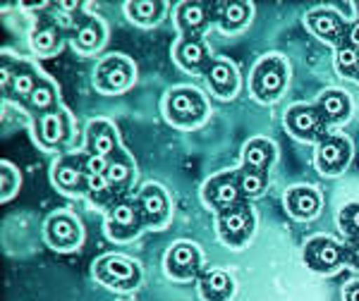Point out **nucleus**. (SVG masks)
I'll list each match as a JSON object with an SVG mask.
<instances>
[{
	"instance_id": "obj_1",
	"label": "nucleus",
	"mask_w": 359,
	"mask_h": 301,
	"mask_svg": "<svg viewBox=\"0 0 359 301\" xmlns=\"http://www.w3.org/2000/svg\"><path fill=\"white\" fill-rule=\"evenodd\" d=\"M285 86V65L278 57H266L254 72V91L259 98H276Z\"/></svg>"
},
{
	"instance_id": "obj_2",
	"label": "nucleus",
	"mask_w": 359,
	"mask_h": 301,
	"mask_svg": "<svg viewBox=\"0 0 359 301\" xmlns=\"http://www.w3.org/2000/svg\"><path fill=\"white\" fill-rule=\"evenodd\" d=\"M96 275L101 277L103 282H108V285L123 287V289L135 287L139 282V268L135 263H130L127 258H120V256H106L103 260H98Z\"/></svg>"
},
{
	"instance_id": "obj_3",
	"label": "nucleus",
	"mask_w": 359,
	"mask_h": 301,
	"mask_svg": "<svg viewBox=\"0 0 359 301\" xmlns=\"http://www.w3.org/2000/svg\"><path fill=\"white\" fill-rule=\"evenodd\" d=\"M168 113L180 125H192L204 118V101L196 91L180 89L168 98Z\"/></svg>"
},
{
	"instance_id": "obj_4",
	"label": "nucleus",
	"mask_w": 359,
	"mask_h": 301,
	"mask_svg": "<svg viewBox=\"0 0 359 301\" xmlns=\"http://www.w3.org/2000/svg\"><path fill=\"white\" fill-rule=\"evenodd\" d=\"M218 227H221V234L225 241H230V244H242V241L252 234L254 218L245 206L225 208L221 213V220H218Z\"/></svg>"
},
{
	"instance_id": "obj_5",
	"label": "nucleus",
	"mask_w": 359,
	"mask_h": 301,
	"mask_svg": "<svg viewBox=\"0 0 359 301\" xmlns=\"http://www.w3.org/2000/svg\"><path fill=\"white\" fill-rule=\"evenodd\" d=\"M340 260H343V248L331 239L318 237V239L309 241V246H306V263L314 270L326 273V270H333L335 265H340Z\"/></svg>"
},
{
	"instance_id": "obj_6",
	"label": "nucleus",
	"mask_w": 359,
	"mask_h": 301,
	"mask_svg": "<svg viewBox=\"0 0 359 301\" xmlns=\"http://www.w3.org/2000/svg\"><path fill=\"white\" fill-rule=\"evenodd\" d=\"M287 127L302 139H314L323 132V115L316 108L297 106L287 113Z\"/></svg>"
},
{
	"instance_id": "obj_7",
	"label": "nucleus",
	"mask_w": 359,
	"mask_h": 301,
	"mask_svg": "<svg viewBox=\"0 0 359 301\" xmlns=\"http://www.w3.org/2000/svg\"><path fill=\"white\" fill-rule=\"evenodd\" d=\"M350 160V144L345 139L331 136L318 146V167L323 172H338Z\"/></svg>"
},
{
	"instance_id": "obj_8",
	"label": "nucleus",
	"mask_w": 359,
	"mask_h": 301,
	"mask_svg": "<svg viewBox=\"0 0 359 301\" xmlns=\"http://www.w3.org/2000/svg\"><path fill=\"white\" fill-rule=\"evenodd\" d=\"M132 79V67L130 62L120 60V57H111L98 67V84L106 91H120L130 84Z\"/></svg>"
},
{
	"instance_id": "obj_9",
	"label": "nucleus",
	"mask_w": 359,
	"mask_h": 301,
	"mask_svg": "<svg viewBox=\"0 0 359 301\" xmlns=\"http://www.w3.org/2000/svg\"><path fill=\"white\" fill-rule=\"evenodd\" d=\"M306 24L311 27V31L316 36L326 38V41H338V38L345 36V24L338 15L331 13V10H316L306 17Z\"/></svg>"
},
{
	"instance_id": "obj_10",
	"label": "nucleus",
	"mask_w": 359,
	"mask_h": 301,
	"mask_svg": "<svg viewBox=\"0 0 359 301\" xmlns=\"http://www.w3.org/2000/svg\"><path fill=\"white\" fill-rule=\"evenodd\" d=\"M240 192H242L240 182H237L233 175H223L208 184L206 196H208V201H213L216 206L233 208L237 204V199H240Z\"/></svg>"
},
{
	"instance_id": "obj_11",
	"label": "nucleus",
	"mask_w": 359,
	"mask_h": 301,
	"mask_svg": "<svg viewBox=\"0 0 359 301\" xmlns=\"http://www.w3.org/2000/svg\"><path fill=\"white\" fill-rule=\"evenodd\" d=\"M196 265H199V253H196V248L189 244H177L170 248V253H168V270L177 277L194 275Z\"/></svg>"
},
{
	"instance_id": "obj_12",
	"label": "nucleus",
	"mask_w": 359,
	"mask_h": 301,
	"mask_svg": "<svg viewBox=\"0 0 359 301\" xmlns=\"http://www.w3.org/2000/svg\"><path fill=\"white\" fill-rule=\"evenodd\" d=\"M48 239L53 246H74L79 239V230H77V223H74L69 216H55L50 218L48 223Z\"/></svg>"
},
{
	"instance_id": "obj_13",
	"label": "nucleus",
	"mask_w": 359,
	"mask_h": 301,
	"mask_svg": "<svg viewBox=\"0 0 359 301\" xmlns=\"http://www.w3.org/2000/svg\"><path fill=\"white\" fill-rule=\"evenodd\" d=\"M318 194L314 189H306V187H299V189H292L290 194H287V208H290V213L294 218H311L316 216L318 211Z\"/></svg>"
},
{
	"instance_id": "obj_14",
	"label": "nucleus",
	"mask_w": 359,
	"mask_h": 301,
	"mask_svg": "<svg viewBox=\"0 0 359 301\" xmlns=\"http://www.w3.org/2000/svg\"><path fill=\"white\" fill-rule=\"evenodd\" d=\"M208 82H211V86L221 96H230L237 86V74L228 62L221 60V62H213V65L208 67Z\"/></svg>"
},
{
	"instance_id": "obj_15",
	"label": "nucleus",
	"mask_w": 359,
	"mask_h": 301,
	"mask_svg": "<svg viewBox=\"0 0 359 301\" xmlns=\"http://www.w3.org/2000/svg\"><path fill=\"white\" fill-rule=\"evenodd\" d=\"M201 292H204V297L208 301H223L233 292V282H230V277L221 273V270H211V273H206L204 280H201Z\"/></svg>"
},
{
	"instance_id": "obj_16",
	"label": "nucleus",
	"mask_w": 359,
	"mask_h": 301,
	"mask_svg": "<svg viewBox=\"0 0 359 301\" xmlns=\"http://www.w3.org/2000/svg\"><path fill=\"white\" fill-rule=\"evenodd\" d=\"M111 225H113V232L120 237H127L137 230L139 225V213L137 208L132 204H118L113 208L111 213Z\"/></svg>"
},
{
	"instance_id": "obj_17",
	"label": "nucleus",
	"mask_w": 359,
	"mask_h": 301,
	"mask_svg": "<svg viewBox=\"0 0 359 301\" xmlns=\"http://www.w3.org/2000/svg\"><path fill=\"white\" fill-rule=\"evenodd\" d=\"M273 158V146L264 139H257V141H249L245 148V165L247 170H257L262 172L266 165Z\"/></svg>"
},
{
	"instance_id": "obj_18",
	"label": "nucleus",
	"mask_w": 359,
	"mask_h": 301,
	"mask_svg": "<svg viewBox=\"0 0 359 301\" xmlns=\"http://www.w3.org/2000/svg\"><path fill=\"white\" fill-rule=\"evenodd\" d=\"M142 211H144V216H147L149 220H154V223L163 220L165 213H168L165 194L161 192L158 187H147L142 192Z\"/></svg>"
},
{
	"instance_id": "obj_19",
	"label": "nucleus",
	"mask_w": 359,
	"mask_h": 301,
	"mask_svg": "<svg viewBox=\"0 0 359 301\" xmlns=\"http://www.w3.org/2000/svg\"><path fill=\"white\" fill-rule=\"evenodd\" d=\"M318 110L326 120H343L350 110V101H347L345 94L340 91H326L321 96V103H318Z\"/></svg>"
},
{
	"instance_id": "obj_20",
	"label": "nucleus",
	"mask_w": 359,
	"mask_h": 301,
	"mask_svg": "<svg viewBox=\"0 0 359 301\" xmlns=\"http://www.w3.org/2000/svg\"><path fill=\"white\" fill-rule=\"evenodd\" d=\"M89 144L96 155H103V158H106V155L113 153V148H115L113 130L106 122H94L91 125V132H89Z\"/></svg>"
},
{
	"instance_id": "obj_21",
	"label": "nucleus",
	"mask_w": 359,
	"mask_h": 301,
	"mask_svg": "<svg viewBox=\"0 0 359 301\" xmlns=\"http://www.w3.org/2000/svg\"><path fill=\"white\" fill-rule=\"evenodd\" d=\"M177 20H180V27H182V29H187V31H196V29H201V27H204V22H206L204 5H199V3L180 5Z\"/></svg>"
},
{
	"instance_id": "obj_22",
	"label": "nucleus",
	"mask_w": 359,
	"mask_h": 301,
	"mask_svg": "<svg viewBox=\"0 0 359 301\" xmlns=\"http://www.w3.org/2000/svg\"><path fill=\"white\" fill-rule=\"evenodd\" d=\"M177 60H180V65L187 67V69L201 67V62L206 60L204 46H201L199 41H182L177 48Z\"/></svg>"
},
{
	"instance_id": "obj_23",
	"label": "nucleus",
	"mask_w": 359,
	"mask_h": 301,
	"mask_svg": "<svg viewBox=\"0 0 359 301\" xmlns=\"http://www.w3.org/2000/svg\"><path fill=\"white\" fill-rule=\"evenodd\" d=\"M55 184L62 189H77L79 182H82V170L72 163H57L53 170Z\"/></svg>"
},
{
	"instance_id": "obj_24",
	"label": "nucleus",
	"mask_w": 359,
	"mask_h": 301,
	"mask_svg": "<svg viewBox=\"0 0 359 301\" xmlns=\"http://www.w3.org/2000/svg\"><path fill=\"white\" fill-rule=\"evenodd\" d=\"M41 136L46 144H57L62 136H65V122H62L60 115H46L41 122Z\"/></svg>"
},
{
	"instance_id": "obj_25",
	"label": "nucleus",
	"mask_w": 359,
	"mask_h": 301,
	"mask_svg": "<svg viewBox=\"0 0 359 301\" xmlns=\"http://www.w3.org/2000/svg\"><path fill=\"white\" fill-rule=\"evenodd\" d=\"M247 15H249V8L245 3H228L223 8V15H221V20H223V27L225 29H237V27H242L247 22Z\"/></svg>"
},
{
	"instance_id": "obj_26",
	"label": "nucleus",
	"mask_w": 359,
	"mask_h": 301,
	"mask_svg": "<svg viewBox=\"0 0 359 301\" xmlns=\"http://www.w3.org/2000/svg\"><path fill=\"white\" fill-rule=\"evenodd\" d=\"M101 36H103L101 27H98L96 22H86V24L79 27V31H77V46L84 50H91L101 43Z\"/></svg>"
},
{
	"instance_id": "obj_27",
	"label": "nucleus",
	"mask_w": 359,
	"mask_h": 301,
	"mask_svg": "<svg viewBox=\"0 0 359 301\" xmlns=\"http://www.w3.org/2000/svg\"><path fill=\"white\" fill-rule=\"evenodd\" d=\"M161 13V5L154 3V0H137V3H130V15L139 22H154Z\"/></svg>"
},
{
	"instance_id": "obj_28",
	"label": "nucleus",
	"mask_w": 359,
	"mask_h": 301,
	"mask_svg": "<svg viewBox=\"0 0 359 301\" xmlns=\"http://www.w3.org/2000/svg\"><path fill=\"white\" fill-rule=\"evenodd\" d=\"M237 182H240V189H242L245 194L257 196V194H262V192H264L266 179H264L262 172H257V170H245L240 177H237Z\"/></svg>"
},
{
	"instance_id": "obj_29",
	"label": "nucleus",
	"mask_w": 359,
	"mask_h": 301,
	"mask_svg": "<svg viewBox=\"0 0 359 301\" xmlns=\"http://www.w3.org/2000/svg\"><path fill=\"white\" fill-rule=\"evenodd\" d=\"M57 46V34L53 27H41L34 31V48L39 53H50Z\"/></svg>"
},
{
	"instance_id": "obj_30",
	"label": "nucleus",
	"mask_w": 359,
	"mask_h": 301,
	"mask_svg": "<svg viewBox=\"0 0 359 301\" xmlns=\"http://www.w3.org/2000/svg\"><path fill=\"white\" fill-rule=\"evenodd\" d=\"M359 65V50L352 48V46H343L338 50V69L343 74H355Z\"/></svg>"
},
{
	"instance_id": "obj_31",
	"label": "nucleus",
	"mask_w": 359,
	"mask_h": 301,
	"mask_svg": "<svg viewBox=\"0 0 359 301\" xmlns=\"http://www.w3.org/2000/svg\"><path fill=\"white\" fill-rule=\"evenodd\" d=\"M106 179L111 184H125L127 179H130V165H127L125 160H113V163H108Z\"/></svg>"
},
{
	"instance_id": "obj_32",
	"label": "nucleus",
	"mask_w": 359,
	"mask_h": 301,
	"mask_svg": "<svg viewBox=\"0 0 359 301\" xmlns=\"http://www.w3.org/2000/svg\"><path fill=\"white\" fill-rule=\"evenodd\" d=\"M34 89H36V82H34L32 72H17L13 77V91L20 96H32Z\"/></svg>"
},
{
	"instance_id": "obj_33",
	"label": "nucleus",
	"mask_w": 359,
	"mask_h": 301,
	"mask_svg": "<svg viewBox=\"0 0 359 301\" xmlns=\"http://www.w3.org/2000/svg\"><path fill=\"white\" fill-rule=\"evenodd\" d=\"M32 103H34V108H39V110L50 108L53 106V89H50L48 84H39L32 94Z\"/></svg>"
},
{
	"instance_id": "obj_34",
	"label": "nucleus",
	"mask_w": 359,
	"mask_h": 301,
	"mask_svg": "<svg viewBox=\"0 0 359 301\" xmlns=\"http://www.w3.org/2000/svg\"><path fill=\"white\" fill-rule=\"evenodd\" d=\"M15 187H17V177H15L13 167L3 165V172H0V192H3V199H8V196L15 192Z\"/></svg>"
},
{
	"instance_id": "obj_35",
	"label": "nucleus",
	"mask_w": 359,
	"mask_h": 301,
	"mask_svg": "<svg viewBox=\"0 0 359 301\" xmlns=\"http://www.w3.org/2000/svg\"><path fill=\"white\" fill-rule=\"evenodd\" d=\"M343 227L345 232L359 234V206H350L343 211Z\"/></svg>"
},
{
	"instance_id": "obj_36",
	"label": "nucleus",
	"mask_w": 359,
	"mask_h": 301,
	"mask_svg": "<svg viewBox=\"0 0 359 301\" xmlns=\"http://www.w3.org/2000/svg\"><path fill=\"white\" fill-rule=\"evenodd\" d=\"M86 175H106V170H108V163L103 160V155H91V158H86Z\"/></svg>"
},
{
	"instance_id": "obj_37",
	"label": "nucleus",
	"mask_w": 359,
	"mask_h": 301,
	"mask_svg": "<svg viewBox=\"0 0 359 301\" xmlns=\"http://www.w3.org/2000/svg\"><path fill=\"white\" fill-rule=\"evenodd\" d=\"M86 184H89L91 192H106L111 182L106 179V175H86Z\"/></svg>"
},
{
	"instance_id": "obj_38",
	"label": "nucleus",
	"mask_w": 359,
	"mask_h": 301,
	"mask_svg": "<svg viewBox=\"0 0 359 301\" xmlns=\"http://www.w3.org/2000/svg\"><path fill=\"white\" fill-rule=\"evenodd\" d=\"M347 36H350V46H352V48H357V50H359V22H355V24L350 27Z\"/></svg>"
},
{
	"instance_id": "obj_39",
	"label": "nucleus",
	"mask_w": 359,
	"mask_h": 301,
	"mask_svg": "<svg viewBox=\"0 0 359 301\" xmlns=\"http://www.w3.org/2000/svg\"><path fill=\"white\" fill-rule=\"evenodd\" d=\"M345 299H347V301H359V285H352L350 289H347Z\"/></svg>"
},
{
	"instance_id": "obj_40",
	"label": "nucleus",
	"mask_w": 359,
	"mask_h": 301,
	"mask_svg": "<svg viewBox=\"0 0 359 301\" xmlns=\"http://www.w3.org/2000/svg\"><path fill=\"white\" fill-rule=\"evenodd\" d=\"M350 256H352V263L359 265V241H357L355 246H352V253H350Z\"/></svg>"
},
{
	"instance_id": "obj_41",
	"label": "nucleus",
	"mask_w": 359,
	"mask_h": 301,
	"mask_svg": "<svg viewBox=\"0 0 359 301\" xmlns=\"http://www.w3.org/2000/svg\"><path fill=\"white\" fill-rule=\"evenodd\" d=\"M355 77L359 79V65H357V72H355Z\"/></svg>"
}]
</instances>
